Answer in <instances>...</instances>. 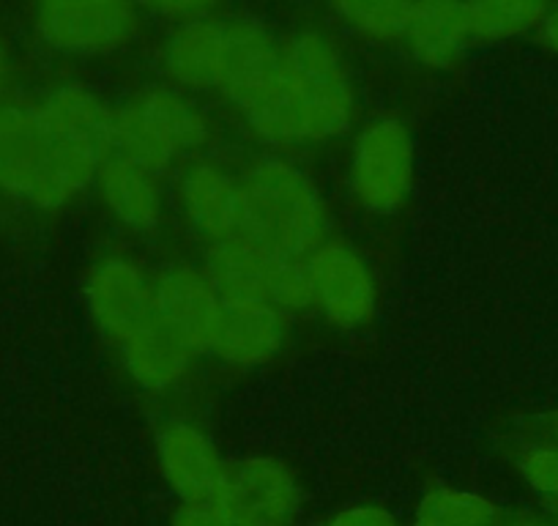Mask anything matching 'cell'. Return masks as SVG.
<instances>
[{
	"mask_svg": "<svg viewBox=\"0 0 558 526\" xmlns=\"http://www.w3.org/2000/svg\"><path fill=\"white\" fill-rule=\"evenodd\" d=\"M556 433H558V420H556Z\"/></svg>",
	"mask_w": 558,
	"mask_h": 526,
	"instance_id": "cell-31",
	"label": "cell"
},
{
	"mask_svg": "<svg viewBox=\"0 0 558 526\" xmlns=\"http://www.w3.org/2000/svg\"><path fill=\"white\" fill-rule=\"evenodd\" d=\"M208 118L173 88H148L116 110L110 154L165 176L208 143Z\"/></svg>",
	"mask_w": 558,
	"mask_h": 526,
	"instance_id": "cell-3",
	"label": "cell"
},
{
	"mask_svg": "<svg viewBox=\"0 0 558 526\" xmlns=\"http://www.w3.org/2000/svg\"><path fill=\"white\" fill-rule=\"evenodd\" d=\"M418 521L430 526H498V507L482 493L444 486L425 493Z\"/></svg>",
	"mask_w": 558,
	"mask_h": 526,
	"instance_id": "cell-20",
	"label": "cell"
},
{
	"mask_svg": "<svg viewBox=\"0 0 558 526\" xmlns=\"http://www.w3.org/2000/svg\"><path fill=\"white\" fill-rule=\"evenodd\" d=\"M282 255H274L257 241L235 234L230 239L208 244L203 270L211 277L225 304L268 302L271 304V283Z\"/></svg>",
	"mask_w": 558,
	"mask_h": 526,
	"instance_id": "cell-16",
	"label": "cell"
},
{
	"mask_svg": "<svg viewBox=\"0 0 558 526\" xmlns=\"http://www.w3.org/2000/svg\"><path fill=\"white\" fill-rule=\"evenodd\" d=\"M550 0H465L471 36L480 41L512 39L545 20Z\"/></svg>",
	"mask_w": 558,
	"mask_h": 526,
	"instance_id": "cell-19",
	"label": "cell"
},
{
	"mask_svg": "<svg viewBox=\"0 0 558 526\" xmlns=\"http://www.w3.org/2000/svg\"><path fill=\"white\" fill-rule=\"evenodd\" d=\"M413 526H430V524H425V521H418V518H416V524H413Z\"/></svg>",
	"mask_w": 558,
	"mask_h": 526,
	"instance_id": "cell-29",
	"label": "cell"
},
{
	"mask_svg": "<svg viewBox=\"0 0 558 526\" xmlns=\"http://www.w3.org/2000/svg\"><path fill=\"white\" fill-rule=\"evenodd\" d=\"M179 208L208 244L241 234V181L214 163H192L179 181Z\"/></svg>",
	"mask_w": 558,
	"mask_h": 526,
	"instance_id": "cell-12",
	"label": "cell"
},
{
	"mask_svg": "<svg viewBox=\"0 0 558 526\" xmlns=\"http://www.w3.org/2000/svg\"><path fill=\"white\" fill-rule=\"evenodd\" d=\"M556 515H558V499H556Z\"/></svg>",
	"mask_w": 558,
	"mask_h": 526,
	"instance_id": "cell-30",
	"label": "cell"
},
{
	"mask_svg": "<svg viewBox=\"0 0 558 526\" xmlns=\"http://www.w3.org/2000/svg\"><path fill=\"white\" fill-rule=\"evenodd\" d=\"M230 23L192 20L168 39L162 50L165 74L186 91H222L228 69Z\"/></svg>",
	"mask_w": 558,
	"mask_h": 526,
	"instance_id": "cell-13",
	"label": "cell"
},
{
	"mask_svg": "<svg viewBox=\"0 0 558 526\" xmlns=\"http://www.w3.org/2000/svg\"><path fill=\"white\" fill-rule=\"evenodd\" d=\"M324 526H400L389 510L378 504H359V507L340 510Z\"/></svg>",
	"mask_w": 558,
	"mask_h": 526,
	"instance_id": "cell-25",
	"label": "cell"
},
{
	"mask_svg": "<svg viewBox=\"0 0 558 526\" xmlns=\"http://www.w3.org/2000/svg\"><path fill=\"white\" fill-rule=\"evenodd\" d=\"M402 39L422 67H454L474 41L465 0H413Z\"/></svg>",
	"mask_w": 558,
	"mask_h": 526,
	"instance_id": "cell-18",
	"label": "cell"
},
{
	"mask_svg": "<svg viewBox=\"0 0 558 526\" xmlns=\"http://www.w3.org/2000/svg\"><path fill=\"white\" fill-rule=\"evenodd\" d=\"M9 85V56H7V47L0 41V99H3V91Z\"/></svg>",
	"mask_w": 558,
	"mask_h": 526,
	"instance_id": "cell-27",
	"label": "cell"
},
{
	"mask_svg": "<svg viewBox=\"0 0 558 526\" xmlns=\"http://www.w3.org/2000/svg\"><path fill=\"white\" fill-rule=\"evenodd\" d=\"M288 143H329L351 132L356 91L345 61L326 36L304 31L282 45Z\"/></svg>",
	"mask_w": 558,
	"mask_h": 526,
	"instance_id": "cell-2",
	"label": "cell"
},
{
	"mask_svg": "<svg viewBox=\"0 0 558 526\" xmlns=\"http://www.w3.org/2000/svg\"><path fill=\"white\" fill-rule=\"evenodd\" d=\"M170 526H239L219 499L211 502H181Z\"/></svg>",
	"mask_w": 558,
	"mask_h": 526,
	"instance_id": "cell-23",
	"label": "cell"
},
{
	"mask_svg": "<svg viewBox=\"0 0 558 526\" xmlns=\"http://www.w3.org/2000/svg\"><path fill=\"white\" fill-rule=\"evenodd\" d=\"M116 348L129 379L146 392L175 390L190 375L195 362V354L157 315L123 337Z\"/></svg>",
	"mask_w": 558,
	"mask_h": 526,
	"instance_id": "cell-17",
	"label": "cell"
},
{
	"mask_svg": "<svg viewBox=\"0 0 558 526\" xmlns=\"http://www.w3.org/2000/svg\"><path fill=\"white\" fill-rule=\"evenodd\" d=\"M101 206L129 234H154L165 217L162 176L107 154L96 174Z\"/></svg>",
	"mask_w": 558,
	"mask_h": 526,
	"instance_id": "cell-14",
	"label": "cell"
},
{
	"mask_svg": "<svg viewBox=\"0 0 558 526\" xmlns=\"http://www.w3.org/2000/svg\"><path fill=\"white\" fill-rule=\"evenodd\" d=\"M416 174V143L400 118H373L359 129L348 159V184L362 212L391 217L408 203Z\"/></svg>",
	"mask_w": 558,
	"mask_h": 526,
	"instance_id": "cell-4",
	"label": "cell"
},
{
	"mask_svg": "<svg viewBox=\"0 0 558 526\" xmlns=\"http://www.w3.org/2000/svg\"><path fill=\"white\" fill-rule=\"evenodd\" d=\"M83 291L96 330L112 346L154 315V280L132 258H101L90 266Z\"/></svg>",
	"mask_w": 558,
	"mask_h": 526,
	"instance_id": "cell-8",
	"label": "cell"
},
{
	"mask_svg": "<svg viewBox=\"0 0 558 526\" xmlns=\"http://www.w3.org/2000/svg\"><path fill=\"white\" fill-rule=\"evenodd\" d=\"M219 502L239 526H291L302 491L282 461L244 458L228 466Z\"/></svg>",
	"mask_w": 558,
	"mask_h": 526,
	"instance_id": "cell-9",
	"label": "cell"
},
{
	"mask_svg": "<svg viewBox=\"0 0 558 526\" xmlns=\"http://www.w3.org/2000/svg\"><path fill=\"white\" fill-rule=\"evenodd\" d=\"M36 31L66 56H107L129 41L137 17L134 0H34Z\"/></svg>",
	"mask_w": 558,
	"mask_h": 526,
	"instance_id": "cell-5",
	"label": "cell"
},
{
	"mask_svg": "<svg viewBox=\"0 0 558 526\" xmlns=\"http://www.w3.org/2000/svg\"><path fill=\"white\" fill-rule=\"evenodd\" d=\"M523 480L542 497L558 499V444H531L518 455Z\"/></svg>",
	"mask_w": 558,
	"mask_h": 526,
	"instance_id": "cell-22",
	"label": "cell"
},
{
	"mask_svg": "<svg viewBox=\"0 0 558 526\" xmlns=\"http://www.w3.org/2000/svg\"><path fill=\"white\" fill-rule=\"evenodd\" d=\"M313 308L337 330H362L378 308V283L369 263L345 241H324L307 255Z\"/></svg>",
	"mask_w": 558,
	"mask_h": 526,
	"instance_id": "cell-6",
	"label": "cell"
},
{
	"mask_svg": "<svg viewBox=\"0 0 558 526\" xmlns=\"http://www.w3.org/2000/svg\"><path fill=\"white\" fill-rule=\"evenodd\" d=\"M241 234L274 255L307 258L326 241V206L304 168L263 157L241 176Z\"/></svg>",
	"mask_w": 558,
	"mask_h": 526,
	"instance_id": "cell-1",
	"label": "cell"
},
{
	"mask_svg": "<svg viewBox=\"0 0 558 526\" xmlns=\"http://www.w3.org/2000/svg\"><path fill=\"white\" fill-rule=\"evenodd\" d=\"M47 135L56 143L105 159L110 154L116 110L96 91L83 83L56 85L41 101H36Z\"/></svg>",
	"mask_w": 558,
	"mask_h": 526,
	"instance_id": "cell-11",
	"label": "cell"
},
{
	"mask_svg": "<svg viewBox=\"0 0 558 526\" xmlns=\"http://www.w3.org/2000/svg\"><path fill=\"white\" fill-rule=\"evenodd\" d=\"M154 315L197 357L217 343L225 299L206 270L175 263L154 277Z\"/></svg>",
	"mask_w": 558,
	"mask_h": 526,
	"instance_id": "cell-7",
	"label": "cell"
},
{
	"mask_svg": "<svg viewBox=\"0 0 558 526\" xmlns=\"http://www.w3.org/2000/svg\"><path fill=\"white\" fill-rule=\"evenodd\" d=\"M340 17L375 41L402 39L413 0H331Z\"/></svg>",
	"mask_w": 558,
	"mask_h": 526,
	"instance_id": "cell-21",
	"label": "cell"
},
{
	"mask_svg": "<svg viewBox=\"0 0 558 526\" xmlns=\"http://www.w3.org/2000/svg\"><path fill=\"white\" fill-rule=\"evenodd\" d=\"M157 458L181 502H211L222 497L230 464H225L211 439L192 422L173 420L159 428Z\"/></svg>",
	"mask_w": 558,
	"mask_h": 526,
	"instance_id": "cell-10",
	"label": "cell"
},
{
	"mask_svg": "<svg viewBox=\"0 0 558 526\" xmlns=\"http://www.w3.org/2000/svg\"><path fill=\"white\" fill-rule=\"evenodd\" d=\"M539 25H542V36H545L547 45L558 52V9L547 12L545 20H542Z\"/></svg>",
	"mask_w": 558,
	"mask_h": 526,
	"instance_id": "cell-26",
	"label": "cell"
},
{
	"mask_svg": "<svg viewBox=\"0 0 558 526\" xmlns=\"http://www.w3.org/2000/svg\"><path fill=\"white\" fill-rule=\"evenodd\" d=\"M512 526H550V524H539V521H518V524Z\"/></svg>",
	"mask_w": 558,
	"mask_h": 526,
	"instance_id": "cell-28",
	"label": "cell"
},
{
	"mask_svg": "<svg viewBox=\"0 0 558 526\" xmlns=\"http://www.w3.org/2000/svg\"><path fill=\"white\" fill-rule=\"evenodd\" d=\"M140 9L159 14L168 20H181V23H192V20H203L219 7V0H134Z\"/></svg>",
	"mask_w": 558,
	"mask_h": 526,
	"instance_id": "cell-24",
	"label": "cell"
},
{
	"mask_svg": "<svg viewBox=\"0 0 558 526\" xmlns=\"http://www.w3.org/2000/svg\"><path fill=\"white\" fill-rule=\"evenodd\" d=\"M288 343V313L268 302L225 304L211 354L230 368H260Z\"/></svg>",
	"mask_w": 558,
	"mask_h": 526,
	"instance_id": "cell-15",
	"label": "cell"
}]
</instances>
